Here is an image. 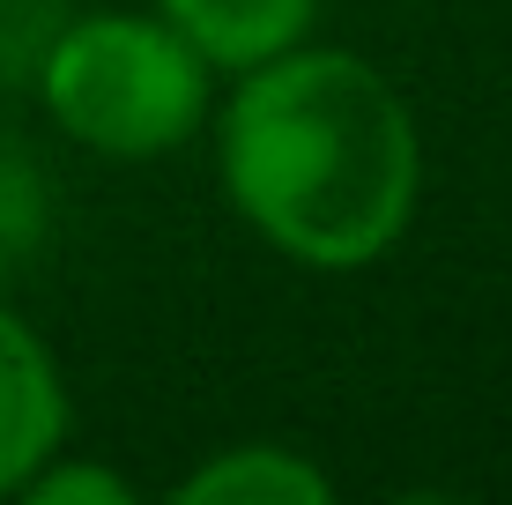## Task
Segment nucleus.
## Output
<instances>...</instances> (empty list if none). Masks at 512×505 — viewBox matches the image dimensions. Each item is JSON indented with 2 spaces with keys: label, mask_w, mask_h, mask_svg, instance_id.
I'll return each instance as SVG.
<instances>
[{
  "label": "nucleus",
  "mask_w": 512,
  "mask_h": 505,
  "mask_svg": "<svg viewBox=\"0 0 512 505\" xmlns=\"http://www.w3.org/2000/svg\"><path fill=\"white\" fill-rule=\"evenodd\" d=\"M223 179L245 223L305 268H364L409 231L423 149L409 104L357 52H275L223 112Z\"/></svg>",
  "instance_id": "1"
},
{
  "label": "nucleus",
  "mask_w": 512,
  "mask_h": 505,
  "mask_svg": "<svg viewBox=\"0 0 512 505\" xmlns=\"http://www.w3.org/2000/svg\"><path fill=\"white\" fill-rule=\"evenodd\" d=\"M45 104L97 156H164L208 104V60L164 15H90L45 52Z\"/></svg>",
  "instance_id": "2"
},
{
  "label": "nucleus",
  "mask_w": 512,
  "mask_h": 505,
  "mask_svg": "<svg viewBox=\"0 0 512 505\" xmlns=\"http://www.w3.org/2000/svg\"><path fill=\"white\" fill-rule=\"evenodd\" d=\"M60 431H67L60 372H52L45 342L0 305V498L23 491L30 468L60 454Z\"/></svg>",
  "instance_id": "3"
},
{
  "label": "nucleus",
  "mask_w": 512,
  "mask_h": 505,
  "mask_svg": "<svg viewBox=\"0 0 512 505\" xmlns=\"http://www.w3.org/2000/svg\"><path fill=\"white\" fill-rule=\"evenodd\" d=\"M320 0H164V23L208 67H260L305 38Z\"/></svg>",
  "instance_id": "4"
},
{
  "label": "nucleus",
  "mask_w": 512,
  "mask_h": 505,
  "mask_svg": "<svg viewBox=\"0 0 512 505\" xmlns=\"http://www.w3.org/2000/svg\"><path fill=\"white\" fill-rule=\"evenodd\" d=\"M193 505H327L334 483L290 446H245V454H216L179 483Z\"/></svg>",
  "instance_id": "5"
},
{
  "label": "nucleus",
  "mask_w": 512,
  "mask_h": 505,
  "mask_svg": "<svg viewBox=\"0 0 512 505\" xmlns=\"http://www.w3.org/2000/svg\"><path fill=\"white\" fill-rule=\"evenodd\" d=\"M38 171L15 156V142H0V275H15V260L38 246Z\"/></svg>",
  "instance_id": "6"
},
{
  "label": "nucleus",
  "mask_w": 512,
  "mask_h": 505,
  "mask_svg": "<svg viewBox=\"0 0 512 505\" xmlns=\"http://www.w3.org/2000/svg\"><path fill=\"white\" fill-rule=\"evenodd\" d=\"M30 505H127V476H112V468H30L23 483Z\"/></svg>",
  "instance_id": "7"
}]
</instances>
